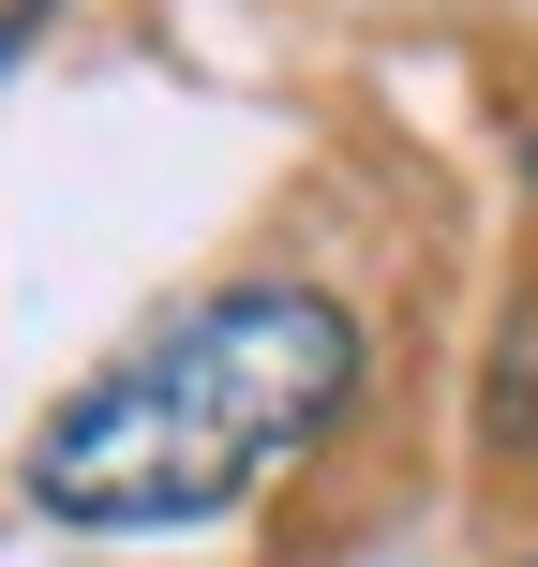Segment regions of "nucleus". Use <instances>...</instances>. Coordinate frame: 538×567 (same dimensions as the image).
Listing matches in <instances>:
<instances>
[{
	"instance_id": "obj_2",
	"label": "nucleus",
	"mask_w": 538,
	"mask_h": 567,
	"mask_svg": "<svg viewBox=\"0 0 538 567\" xmlns=\"http://www.w3.org/2000/svg\"><path fill=\"white\" fill-rule=\"evenodd\" d=\"M479 449L524 463L538 449V284L509 299V329H494V373H479Z\"/></svg>"
},
{
	"instance_id": "obj_1",
	"label": "nucleus",
	"mask_w": 538,
	"mask_h": 567,
	"mask_svg": "<svg viewBox=\"0 0 538 567\" xmlns=\"http://www.w3.org/2000/svg\"><path fill=\"white\" fill-rule=\"evenodd\" d=\"M344 403H359V313L314 284H225L120 343L90 389H60V419L30 433V508L75 538H180L314 463Z\"/></svg>"
},
{
	"instance_id": "obj_3",
	"label": "nucleus",
	"mask_w": 538,
	"mask_h": 567,
	"mask_svg": "<svg viewBox=\"0 0 538 567\" xmlns=\"http://www.w3.org/2000/svg\"><path fill=\"white\" fill-rule=\"evenodd\" d=\"M45 16H60V0H0V60H16V45H30Z\"/></svg>"
},
{
	"instance_id": "obj_4",
	"label": "nucleus",
	"mask_w": 538,
	"mask_h": 567,
	"mask_svg": "<svg viewBox=\"0 0 538 567\" xmlns=\"http://www.w3.org/2000/svg\"><path fill=\"white\" fill-rule=\"evenodd\" d=\"M524 165H538V150H524Z\"/></svg>"
}]
</instances>
